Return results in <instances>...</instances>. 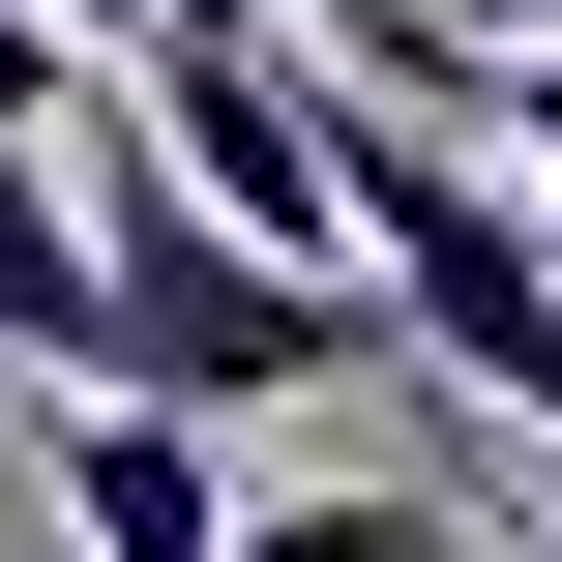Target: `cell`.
I'll list each match as a JSON object with an SVG mask.
<instances>
[{
    "instance_id": "cell-8",
    "label": "cell",
    "mask_w": 562,
    "mask_h": 562,
    "mask_svg": "<svg viewBox=\"0 0 562 562\" xmlns=\"http://www.w3.org/2000/svg\"><path fill=\"white\" fill-rule=\"evenodd\" d=\"M59 89H89V30H59V0H0V119H59Z\"/></svg>"
},
{
    "instance_id": "cell-10",
    "label": "cell",
    "mask_w": 562,
    "mask_h": 562,
    "mask_svg": "<svg viewBox=\"0 0 562 562\" xmlns=\"http://www.w3.org/2000/svg\"><path fill=\"white\" fill-rule=\"evenodd\" d=\"M533 562H562V504H533Z\"/></svg>"
},
{
    "instance_id": "cell-5",
    "label": "cell",
    "mask_w": 562,
    "mask_h": 562,
    "mask_svg": "<svg viewBox=\"0 0 562 562\" xmlns=\"http://www.w3.org/2000/svg\"><path fill=\"white\" fill-rule=\"evenodd\" d=\"M0 385H89V178H59V119H0Z\"/></svg>"
},
{
    "instance_id": "cell-7",
    "label": "cell",
    "mask_w": 562,
    "mask_h": 562,
    "mask_svg": "<svg viewBox=\"0 0 562 562\" xmlns=\"http://www.w3.org/2000/svg\"><path fill=\"white\" fill-rule=\"evenodd\" d=\"M474 119H504V148L562 178V30H504V59H474Z\"/></svg>"
},
{
    "instance_id": "cell-6",
    "label": "cell",
    "mask_w": 562,
    "mask_h": 562,
    "mask_svg": "<svg viewBox=\"0 0 562 562\" xmlns=\"http://www.w3.org/2000/svg\"><path fill=\"white\" fill-rule=\"evenodd\" d=\"M207 562H474V533H445V504H237Z\"/></svg>"
},
{
    "instance_id": "cell-3",
    "label": "cell",
    "mask_w": 562,
    "mask_h": 562,
    "mask_svg": "<svg viewBox=\"0 0 562 562\" xmlns=\"http://www.w3.org/2000/svg\"><path fill=\"white\" fill-rule=\"evenodd\" d=\"M148 148H178L237 237H326V267H356V59H326V30L178 0V30H148Z\"/></svg>"
},
{
    "instance_id": "cell-4",
    "label": "cell",
    "mask_w": 562,
    "mask_h": 562,
    "mask_svg": "<svg viewBox=\"0 0 562 562\" xmlns=\"http://www.w3.org/2000/svg\"><path fill=\"white\" fill-rule=\"evenodd\" d=\"M30 474H59V533H89V562H207V533H237V474H207V415H178V385H59V415H30Z\"/></svg>"
},
{
    "instance_id": "cell-9",
    "label": "cell",
    "mask_w": 562,
    "mask_h": 562,
    "mask_svg": "<svg viewBox=\"0 0 562 562\" xmlns=\"http://www.w3.org/2000/svg\"><path fill=\"white\" fill-rule=\"evenodd\" d=\"M59 30H89V59H148V30H178V0H59Z\"/></svg>"
},
{
    "instance_id": "cell-2",
    "label": "cell",
    "mask_w": 562,
    "mask_h": 562,
    "mask_svg": "<svg viewBox=\"0 0 562 562\" xmlns=\"http://www.w3.org/2000/svg\"><path fill=\"white\" fill-rule=\"evenodd\" d=\"M356 267H385V356L504 385V415L562 445V237L504 207V148H474L445 89H356Z\"/></svg>"
},
{
    "instance_id": "cell-1",
    "label": "cell",
    "mask_w": 562,
    "mask_h": 562,
    "mask_svg": "<svg viewBox=\"0 0 562 562\" xmlns=\"http://www.w3.org/2000/svg\"><path fill=\"white\" fill-rule=\"evenodd\" d=\"M59 178H89V385H178V415H267V385H356L385 356V267L326 237H237L148 119L59 89Z\"/></svg>"
}]
</instances>
